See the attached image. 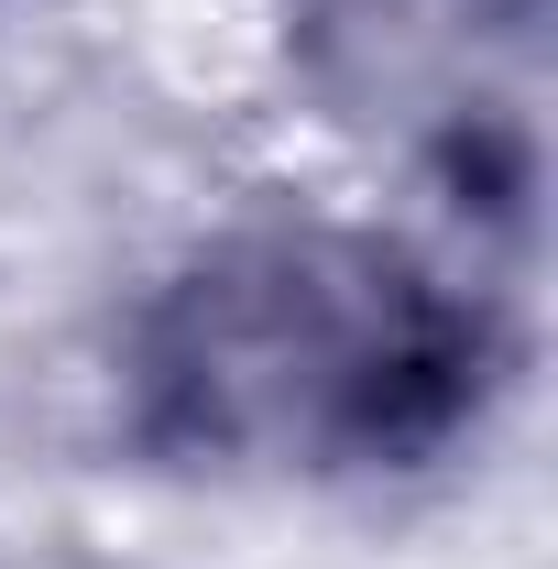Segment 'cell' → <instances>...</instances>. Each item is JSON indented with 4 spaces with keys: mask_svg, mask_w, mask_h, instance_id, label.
Returning <instances> with one entry per match:
<instances>
[{
    "mask_svg": "<svg viewBox=\"0 0 558 569\" xmlns=\"http://www.w3.org/2000/svg\"><path fill=\"white\" fill-rule=\"evenodd\" d=\"M142 77L187 110H241L285 77L296 0H132Z\"/></svg>",
    "mask_w": 558,
    "mask_h": 569,
    "instance_id": "cell-1",
    "label": "cell"
}]
</instances>
